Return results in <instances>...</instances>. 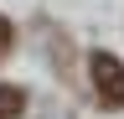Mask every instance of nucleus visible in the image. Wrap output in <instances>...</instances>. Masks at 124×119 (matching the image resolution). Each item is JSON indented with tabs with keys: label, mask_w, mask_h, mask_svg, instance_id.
I'll return each mask as SVG.
<instances>
[{
	"label": "nucleus",
	"mask_w": 124,
	"mask_h": 119,
	"mask_svg": "<svg viewBox=\"0 0 124 119\" xmlns=\"http://www.w3.org/2000/svg\"><path fill=\"white\" fill-rule=\"evenodd\" d=\"M88 78H93V93H98L103 109H124V62L114 52H93L88 57Z\"/></svg>",
	"instance_id": "nucleus-1"
},
{
	"label": "nucleus",
	"mask_w": 124,
	"mask_h": 119,
	"mask_svg": "<svg viewBox=\"0 0 124 119\" xmlns=\"http://www.w3.org/2000/svg\"><path fill=\"white\" fill-rule=\"evenodd\" d=\"M26 114V93L16 83H0V119H21Z\"/></svg>",
	"instance_id": "nucleus-2"
},
{
	"label": "nucleus",
	"mask_w": 124,
	"mask_h": 119,
	"mask_svg": "<svg viewBox=\"0 0 124 119\" xmlns=\"http://www.w3.org/2000/svg\"><path fill=\"white\" fill-rule=\"evenodd\" d=\"M10 47H16V26H10V21H5V16H0V57H5V52H10Z\"/></svg>",
	"instance_id": "nucleus-3"
}]
</instances>
